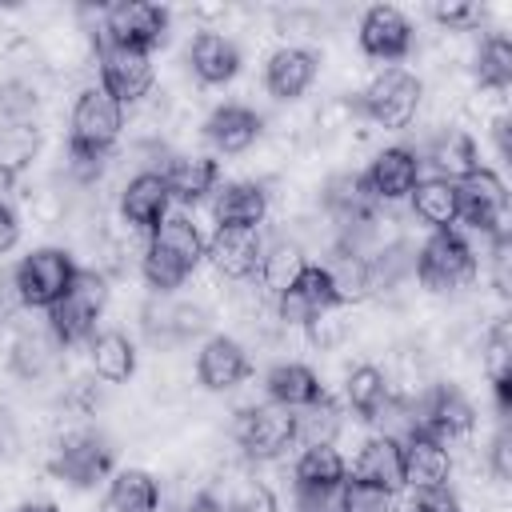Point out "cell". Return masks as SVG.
I'll return each mask as SVG.
<instances>
[{
	"instance_id": "obj_47",
	"label": "cell",
	"mask_w": 512,
	"mask_h": 512,
	"mask_svg": "<svg viewBox=\"0 0 512 512\" xmlns=\"http://www.w3.org/2000/svg\"><path fill=\"white\" fill-rule=\"evenodd\" d=\"M304 332H308V340H312V344H316L320 352H328V348H336V344H340V340L348 336V328H344V320H336L332 312H324L320 320H312V324H308Z\"/></svg>"
},
{
	"instance_id": "obj_4",
	"label": "cell",
	"mask_w": 512,
	"mask_h": 512,
	"mask_svg": "<svg viewBox=\"0 0 512 512\" xmlns=\"http://www.w3.org/2000/svg\"><path fill=\"white\" fill-rule=\"evenodd\" d=\"M420 100H424V84L416 72L408 68H384L380 76H372V84L360 92L356 100V112L364 120H372L376 128H388V132H400L416 120L420 112Z\"/></svg>"
},
{
	"instance_id": "obj_12",
	"label": "cell",
	"mask_w": 512,
	"mask_h": 512,
	"mask_svg": "<svg viewBox=\"0 0 512 512\" xmlns=\"http://www.w3.org/2000/svg\"><path fill=\"white\" fill-rule=\"evenodd\" d=\"M356 40H360V52L364 56L384 60V64H396V60H404L412 52V20L400 8H392V4H372L360 16Z\"/></svg>"
},
{
	"instance_id": "obj_13",
	"label": "cell",
	"mask_w": 512,
	"mask_h": 512,
	"mask_svg": "<svg viewBox=\"0 0 512 512\" xmlns=\"http://www.w3.org/2000/svg\"><path fill=\"white\" fill-rule=\"evenodd\" d=\"M372 200L376 204H396V200H408L412 188L420 184V152L404 148V144H392L384 152L372 156L368 172H360Z\"/></svg>"
},
{
	"instance_id": "obj_30",
	"label": "cell",
	"mask_w": 512,
	"mask_h": 512,
	"mask_svg": "<svg viewBox=\"0 0 512 512\" xmlns=\"http://www.w3.org/2000/svg\"><path fill=\"white\" fill-rule=\"evenodd\" d=\"M60 340L48 332V324L44 328H24L16 340H12V348H8V368L20 376V380H44L52 368H56V360H60Z\"/></svg>"
},
{
	"instance_id": "obj_9",
	"label": "cell",
	"mask_w": 512,
	"mask_h": 512,
	"mask_svg": "<svg viewBox=\"0 0 512 512\" xmlns=\"http://www.w3.org/2000/svg\"><path fill=\"white\" fill-rule=\"evenodd\" d=\"M48 472L68 488H96L104 476H112V448L96 432H68L56 440Z\"/></svg>"
},
{
	"instance_id": "obj_1",
	"label": "cell",
	"mask_w": 512,
	"mask_h": 512,
	"mask_svg": "<svg viewBox=\"0 0 512 512\" xmlns=\"http://www.w3.org/2000/svg\"><path fill=\"white\" fill-rule=\"evenodd\" d=\"M204 244H208L204 232L184 212H168L148 232V244H144V256H140V272H144L148 288L156 296H172L196 272V264L204 260Z\"/></svg>"
},
{
	"instance_id": "obj_24",
	"label": "cell",
	"mask_w": 512,
	"mask_h": 512,
	"mask_svg": "<svg viewBox=\"0 0 512 512\" xmlns=\"http://www.w3.org/2000/svg\"><path fill=\"white\" fill-rule=\"evenodd\" d=\"M420 164H432V172L448 184H460L464 176H472L480 168V152H476V140L464 132V128H440L432 136V144L424 148Z\"/></svg>"
},
{
	"instance_id": "obj_20",
	"label": "cell",
	"mask_w": 512,
	"mask_h": 512,
	"mask_svg": "<svg viewBox=\"0 0 512 512\" xmlns=\"http://www.w3.org/2000/svg\"><path fill=\"white\" fill-rule=\"evenodd\" d=\"M404 452V488H440L452 476V452L444 440L428 432H408L400 440Z\"/></svg>"
},
{
	"instance_id": "obj_16",
	"label": "cell",
	"mask_w": 512,
	"mask_h": 512,
	"mask_svg": "<svg viewBox=\"0 0 512 512\" xmlns=\"http://www.w3.org/2000/svg\"><path fill=\"white\" fill-rule=\"evenodd\" d=\"M260 252H264V240H260V232H248V228H216L212 240L204 244V260L216 268V276H224L232 284L256 276Z\"/></svg>"
},
{
	"instance_id": "obj_39",
	"label": "cell",
	"mask_w": 512,
	"mask_h": 512,
	"mask_svg": "<svg viewBox=\"0 0 512 512\" xmlns=\"http://www.w3.org/2000/svg\"><path fill=\"white\" fill-rule=\"evenodd\" d=\"M216 504H220L224 512H280L272 488L260 484V480H244V484H236V488H232L228 496H220Z\"/></svg>"
},
{
	"instance_id": "obj_33",
	"label": "cell",
	"mask_w": 512,
	"mask_h": 512,
	"mask_svg": "<svg viewBox=\"0 0 512 512\" xmlns=\"http://www.w3.org/2000/svg\"><path fill=\"white\" fill-rule=\"evenodd\" d=\"M392 396H396V392H392V380H388L376 364H356V368L348 372V380H344V400H348V408H352L360 420H368V424L380 420V412L388 408Z\"/></svg>"
},
{
	"instance_id": "obj_41",
	"label": "cell",
	"mask_w": 512,
	"mask_h": 512,
	"mask_svg": "<svg viewBox=\"0 0 512 512\" xmlns=\"http://www.w3.org/2000/svg\"><path fill=\"white\" fill-rule=\"evenodd\" d=\"M64 168H68V180L72 184H96L108 168V152H96V148H80V144H68V156H64Z\"/></svg>"
},
{
	"instance_id": "obj_11",
	"label": "cell",
	"mask_w": 512,
	"mask_h": 512,
	"mask_svg": "<svg viewBox=\"0 0 512 512\" xmlns=\"http://www.w3.org/2000/svg\"><path fill=\"white\" fill-rule=\"evenodd\" d=\"M96 64H100V88L116 104H140L152 92L156 68H152V56L148 52L96 44Z\"/></svg>"
},
{
	"instance_id": "obj_27",
	"label": "cell",
	"mask_w": 512,
	"mask_h": 512,
	"mask_svg": "<svg viewBox=\"0 0 512 512\" xmlns=\"http://www.w3.org/2000/svg\"><path fill=\"white\" fill-rule=\"evenodd\" d=\"M312 260H308V252H304V244L300 240H272V244H264V252H260V264H256V280H260V288L276 300L280 292H288L296 280H300V272L308 268Z\"/></svg>"
},
{
	"instance_id": "obj_36",
	"label": "cell",
	"mask_w": 512,
	"mask_h": 512,
	"mask_svg": "<svg viewBox=\"0 0 512 512\" xmlns=\"http://www.w3.org/2000/svg\"><path fill=\"white\" fill-rule=\"evenodd\" d=\"M472 72H476V84L488 88V92H504L512 84V40L504 32H492L480 40L476 48V60H472Z\"/></svg>"
},
{
	"instance_id": "obj_17",
	"label": "cell",
	"mask_w": 512,
	"mask_h": 512,
	"mask_svg": "<svg viewBox=\"0 0 512 512\" xmlns=\"http://www.w3.org/2000/svg\"><path fill=\"white\" fill-rule=\"evenodd\" d=\"M168 208H172L168 184H164V176L152 172V168L136 172V176L120 188V216H124V224H128L132 232H144V236H148V232L168 216Z\"/></svg>"
},
{
	"instance_id": "obj_3",
	"label": "cell",
	"mask_w": 512,
	"mask_h": 512,
	"mask_svg": "<svg viewBox=\"0 0 512 512\" xmlns=\"http://www.w3.org/2000/svg\"><path fill=\"white\" fill-rule=\"evenodd\" d=\"M108 304V284L100 272H76L72 288L48 308V332L60 340V348L88 344L96 336V320L104 316Z\"/></svg>"
},
{
	"instance_id": "obj_35",
	"label": "cell",
	"mask_w": 512,
	"mask_h": 512,
	"mask_svg": "<svg viewBox=\"0 0 512 512\" xmlns=\"http://www.w3.org/2000/svg\"><path fill=\"white\" fill-rule=\"evenodd\" d=\"M40 156V132L36 124H0V184H12L24 176Z\"/></svg>"
},
{
	"instance_id": "obj_18",
	"label": "cell",
	"mask_w": 512,
	"mask_h": 512,
	"mask_svg": "<svg viewBox=\"0 0 512 512\" xmlns=\"http://www.w3.org/2000/svg\"><path fill=\"white\" fill-rule=\"evenodd\" d=\"M320 72V60L312 48H300V44H284L268 56L264 64V88L272 100H300L312 80Z\"/></svg>"
},
{
	"instance_id": "obj_28",
	"label": "cell",
	"mask_w": 512,
	"mask_h": 512,
	"mask_svg": "<svg viewBox=\"0 0 512 512\" xmlns=\"http://www.w3.org/2000/svg\"><path fill=\"white\" fill-rule=\"evenodd\" d=\"M264 388H268V400H272V404L292 408V412H300V408H308V404H316V400L324 396L320 376H316L308 364H300V360H284V364L268 368Z\"/></svg>"
},
{
	"instance_id": "obj_43",
	"label": "cell",
	"mask_w": 512,
	"mask_h": 512,
	"mask_svg": "<svg viewBox=\"0 0 512 512\" xmlns=\"http://www.w3.org/2000/svg\"><path fill=\"white\" fill-rule=\"evenodd\" d=\"M344 512H396V496L356 484V480H344Z\"/></svg>"
},
{
	"instance_id": "obj_5",
	"label": "cell",
	"mask_w": 512,
	"mask_h": 512,
	"mask_svg": "<svg viewBox=\"0 0 512 512\" xmlns=\"http://www.w3.org/2000/svg\"><path fill=\"white\" fill-rule=\"evenodd\" d=\"M164 36H168V8L148 0H120L100 12V28L92 44H112V48H132L152 56V48L164 44Z\"/></svg>"
},
{
	"instance_id": "obj_31",
	"label": "cell",
	"mask_w": 512,
	"mask_h": 512,
	"mask_svg": "<svg viewBox=\"0 0 512 512\" xmlns=\"http://www.w3.org/2000/svg\"><path fill=\"white\" fill-rule=\"evenodd\" d=\"M408 204H412V216H416L424 228H432V232L456 228V220H460L456 184H448V180H440V176H420V184L412 188Z\"/></svg>"
},
{
	"instance_id": "obj_29",
	"label": "cell",
	"mask_w": 512,
	"mask_h": 512,
	"mask_svg": "<svg viewBox=\"0 0 512 512\" xmlns=\"http://www.w3.org/2000/svg\"><path fill=\"white\" fill-rule=\"evenodd\" d=\"M156 508H160V484L144 468H120V472H112L108 492L96 504V512H156Z\"/></svg>"
},
{
	"instance_id": "obj_37",
	"label": "cell",
	"mask_w": 512,
	"mask_h": 512,
	"mask_svg": "<svg viewBox=\"0 0 512 512\" xmlns=\"http://www.w3.org/2000/svg\"><path fill=\"white\" fill-rule=\"evenodd\" d=\"M296 484H344L348 480V464L336 452V444H312L296 456L292 464Z\"/></svg>"
},
{
	"instance_id": "obj_7",
	"label": "cell",
	"mask_w": 512,
	"mask_h": 512,
	"mask_svg": "<svg viewBox=\"0 0 512 512\" xmlns=\"http://www.w3.org/2000/svg\"><path fill=\"white\" fill-rule=\"evenodd\" d=\"M232 436L248 460H276L296 444V412L280 404H248L236 412Z\"/></svg>"
},
{
	"instance_id": "obj_14",
	"label": "cell",
	"mask_w": 512,
	"mask_h": 512,
	"mask_svg": "<svg viewBox=\"0 0 512 512\" xmlns=\"http://www.w3.org/2000/svg\"><path fill=\"white\" fill-rule=\"evenodd\" d=\"M336 292H332V280L324 272V264H308L300 272V280L276 296V316L284 324H296V328H308L312 320H320L324 312H336Z\"/></svg>"
},
{
	"instance_id": "obj_49",
	"label": "cell",
	"mask_w": 512,
	"mask_h": 512,
	"mask_svg": "<svg viewBox=\"0 0 512 512\" xmlns=\"http://www.w3.org/2000/svg\"><path fill=\"white\" fill-rule=\"evenodd\" d=\"M16 448H20V428H16L12 412H4V408H0V464H4V460H12V456H16Z\"/></svg>"
},
{
	"instance_id": "obj_10",
	"label": "cell",
	"mask_w": 512,
	"mask_h": 512,
	"mask_svg": "<svg viewBox=\"0 0 512 512\" xmlns=\"http://www.w3.org/2000/svg\"><path fill=\"white\" fill-rule=\"evenodd\" d=\"M456 200H460V220L456 224H468L472 232H480L484 240L508 232L504 228V212H508V188L504 180L492 172V168H476L472 176H464L456 184Z\"/></svg>"
},
{
	"instance_id": "obj_23",
	"label": "cell",
	"mask_w": 512,
	"mask_h": 512,
	"mask_svg": "<svg viewBox=\"0 0 512 512\" xmlns=\"http://www.w3.org/2000/svg\"><path fill=\"white\" fill-rule=\"evenodd\" d=\"M188 68L200 84H228L240 72V48L224 32H196L188 44Z\"/></svg>"
},
{
	"instance_id": "obj_22",
	"label": "cell",
	"mask_w": 512,
	"mask_h": 512,
	"mask_svg": "<svg viewBox=\"0 0 512 512\" xmlns=\"http://www.w3.org/2000/svg\"><path fill=\"white\" fill-rule=\"evenodd\" d=\"M348 480L396 496L404 488V452H400V440L396 436H384V432L372 436V440H364V448H360Z\"/></svg>"
},
{
	"instance_id": "obj_44",
	"label": "cell",
	"mask_w": 512,
	"mask_h": 512,
	"mask_svg": "<svg viewBox=\"0 0 512 512\" xmlns=\"http://www.w3.org/2000/svg\"><path fill=\"white\" fill-rule=\"evenodd\" d=\"M404 512H460V496L440 484V488H408Z\"/></svg>"
},
{
	"instance_id": "obj_32",
	"label": "cell",
	"mask_w": 512,
	"mask_h": 512,
	"mask_svg": "<svg viewBox=\"0 0 512 512\" xmlns=\"http://www.w3.org/2000/svg\"><path fill=\"white\" fill-rule=\"evenodd\" d=\"M88 364L104 384H124L136 372V344L120 328H104L88 340Z\"/></svg>"
},
{
	"instance_id": "obj_26",
	"label": "cell",
	"mask_w": 512,
	"mask_h": 512,
	"mask_svg": "<svg viewBox=\"0 0 512 512\" xmlns=\"http://www.w3.org/2000/svg\"><path fill=\"white\" fill-rule=\"evenodd\" d=\"M160 176H164L172 200H180V204H200L204 196L216 192V184H220V164H216L212 156H172Z\"/></svg>"
},
{
	"instance_id": "obj_40",
	"label": "cell",
	"mask_w": 512,
	"mask_h": 512,
	"mask_svg": "<svg viewBox=\"0 0 512 512\" xmlns=\"http://www.w3.org/2000/svg\"><path fill=\"white\" fill-rule=\"evenodd\" d=\"M484 368H488V380L512 376V336H508V320H496L492 332L484 336Z\"/></svg>"
},
{
	"instance_id": "obj_6",
	"label": "cell",
	"mask_w": 512,
	"mask_h": 512,
	"mask_svg": "<svg viewBox=\"0 0 512 512\" xmlns=\"http://www.w3.org/2000/svg\"><path fill=\"white\" fill-rule=\"evenodd\" d=\"M76 260L64 248H36L12 272V292L24 308H52L76 280Z\"/></svg>"
},
{
	"instance_id": "obj_25",
	"label": "cell",
	"mask_w": 512,
	"mask_h": 512,
	"mask_svg": "<svg viewBox=\"0 0 512 512\" xmlns=\"http://www.w3.org/2000/svg\"><path fill=\"white\" fill-rule=\"evenodd\" d=\"M212 216H216V228H248V232H260V224L268 216V192L256 180L224 184L216 192V200H212Z\"/></svg>"
},
{
	"instance_id": "obj_15",
	"label": "cell",
	"mask_w": 512,
	"mask_h": 512,
	"mask_svg": "<svg viewBox=\"0 0 512 512\" xmlns=\"http://www.w3.org/2000/svg\"><path fill=\"white\" fill-rule=\"evenodd\" d=\"M252 356L236 336H208L204 348L196 352V380L208 392H232L248 380Z\"/></svg>"
},
{
	"instance_id": "obj_2",
	"label": "cell",
	"mask_w": 512,
	"mask_h": 512,
	"mask_svg": "<svg viewBox=\"0 0 512 512\" xmlns=\"http://www.w3.org/2000/svg\"><path fill=\"white\" fill-rule=\"evenodd\" d=\"M412 276L428 292H456L476 276V248L460 228L432 232L412 256Z\"/></svg>"
},
{
	"instance_id": "obj_48",
	"label": "cell",
	"mask_w": 512,
	"mask_h": 512,
	"mask_svg": "<svg viewBox=\"0 0 512 512\" xmlns=\"http://www.w3.org/2000/svg\"><path fill=\"white\" fill-rule=\"evenodd\" d=\"M20 244V216L0 200V256Z\"/></svg>"
},
{
	"instance_id": "obj_8",
	"label": "cell",
	"mask_w": 512,
	"mask_h": 512,
	"mask_svg": "<svg viewBox=\"0 0 512 512\" xmlns=\"http://www.w3.org/2000/svg\"><path fill=\"white\" fill-rule=\"evenodd\" d=\"M120 132H124V104H116L100 84L80 88L72 100V116H68V144L112 152Z\"/></svg>"
},
{
	"instance_id": "obj_50",
	"label": "cell",
	"mask_w": 512,
	"mask_h": 512,
	"mask_svg": "<svg viewBox=\"0 0 512 512\" xmlns=\"http://www.w3.org/2000/svg\"><path fill=\"white\" fill-rule=\"evenodd\" d=\"M508 128H512V124H508V116H496V120H492V136H496V152H500V156H512Z\"/></svg>"
},
{
	"instance_id": "obj_19",
	"label": "cell",
	"mask_w": 512,
	"mask_h": 512,
	"mask_svg": "<svg viewBox=\"0 0 512 512\" xmlns=\"http://www.w3.org/2000/svg\"><path fill=\"white\" fill-rule=\"evenodd\" d=\"M260 132H264V120H260V112L248 108V104H220V108H212L208 120H204V140H208L216 152H224V156L248 152V148L260 140Z\"/></svg>"
},
{
	"instance_id": "obj_51",
	"label": "cell",
	"mask_w": 512,
	"mask_h": 512,
	"mask_svg": "<svg viewBox=\"0 0 512 512\" xmlns=\"http://www.w3.org/2000/svg\"><path fill=\"white\" fill-rule=\"evenodd\" d=\"M12 512H56V504H48V500H24Z\"/></svg>"
},
{
	"instance_id": "obj_45",
	"label": "cell",
	"mask_w": 512,
	"mask_h": 512,
	"mask_svg": "<svg viewBox=\"0 0 512 512\" xmlns=\"http://www.w3.org/2000/svg\"><path fill=\"white\" fill-rule=\"evenodd\" d=\"M480 8L476 4H464V0H452V4H432V20L440 24V28H448V32H468V28H476L480 24Z\"/></svg>"
},
{
	"instance_id": "obj_46",
	"label": "cell",
	"mask_w": 512,
	"mask_h": 512,
	"mask_svg": "<svg viewBox=\"0 0 512 512\" xmlns=\"http://www.w3.org/2000/svg\"><path fill=\"white\" fill-rule=\"evenodd\" d=\"M488 468H492V476L500 484L512 480V432H508V424H500V432L488 444Z\"/></svg>"
},
{
	"instance_id": "obj_52",
	"label": "cell",
	"mask_w": 512,
	"mask_h": 512,
	"mask_svg": "<svg viewBox=\"0 0 512 512\" xmlns=\"http://www.w3.org/2000/svg\"><path fill=\"white\" fill-rule=\"evenodd\" d=\"M188 512H224V508H220V504H216V500L208 496V488H204V492H200V500H196V504H192Z\"/></svg>"
},
{
	"instance_id": "obj_34",
	"label": "cell",
	"mask_w": 512,
	"mask_h": 512,
	"mask_svg": "<svg viewBox=\"0 0 512 512\" xmlns=\"http://www.w3.org/2000/svg\"><path fill=\"white\" fill-rule=\"evenodd\" d=\"M324 272L332 280V292H336V304H360L372 296V284H368V260L352 248H340L332 244L328 260H324Z\"/></svg>"
},
{
	"instance_id": "obj_21",
	"label": "cell",
	"mask_w": 512,
	"mask_h": 512,
	"mask_svg": "<svg viewBox=\"0 0 512 512\" xmlns=\"http://www.w3.org/2000/svg\"><path fill=\"white\" fill-rule=\"evenodd\" d=\"M324 212H328V220L336 224V232H348V228H360L364 220H372L376 212H380V204L372 200V192H368V184H364V176L360 172H340V176H332L328 184H324Z\"/></svg>"
},
{
	"instance_id": "obj_42",
	"label": "cell",
	"mask_w": 512,
	"mask_h": 512,
	"mask_svg": "<svg viewBox=\"0 0 512 512\" xmlns=\"http://www.w3.org/2000/svg\"><path fill=\"white\" fill-rule=\"evenodd\" d=\"M296 512H344V484H296Z\"/></svg>"
},
{
	"instance_id": "obj_38",
	"label": "cell",
	"mask_w": 512,
	"mask_h": 512,
	"mask_svg": "<svg viewBox=\"0 0 512 512\" xmlns=\"http://www.w3.org/2000/svg\"><path fill=\"white\" fill-rule=\"evenodd\" d=\"M340 424H344V416H340V408L324 392L316 404H308V408L296 412V444H304V448H312V444H336Z\"/></svg>"
}]
</instances>
